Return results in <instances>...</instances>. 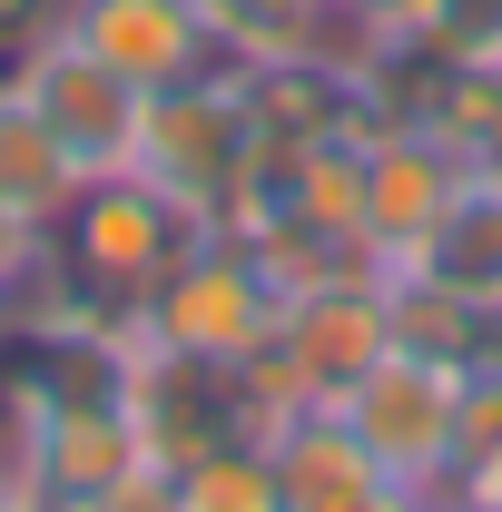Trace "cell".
Here are the masks:
<instances>
[{
  "label": "cell",
  "mask_w": 502,
  "mask_h": 512,
  "mask_svg": "<svg viewBox=\"0 0 502 512\" xmlns=\"http://www.w3.org/2000/svg\"><path fill=\"white\" fill-rule=\"evenodd\" d=\"M50 237H60L79 296H89L99 316H128V306L207 237V217H197L178 188H158L148 168H99L89 188L69 197V217L50 227Z\"/></svg>",
  "instance_id": "6da1fadb"
},
{
  "label": "cell",
  "mask_w": 502,
  "mask_h": 512,
  "mask_svg": "<svg viewBox=\"0 0 502 512\" xmlns=\"http://www.w3.org/2000/svg\"><path fill=\"white\" fill-rule=\"evenodd\" d=\"M197 10L237 69L296 60V50H345V30H355V0H197Z\"/></svg>",
  "instance_id": "4fadbf2b"
},
{
  "label": "cell",
  "mask_w": 502,
  "mask_h": 512,
  "mask_svg": "<svg viewBox=\"0 0 502 512\" xmlns=\"http://www.w3.org/2000/svg\"><path fill=\"white\" fill-rule=\"evenodd\" d=\"M256 158V109H247V79H237V60L197 69V79H178V89H148V128H138V168L158 178V188H178L217 227V207H227V188L247 178Z\"/></svg>",
  "instance_id": "3957f363"
},
{
  "label": "cell",
  "mask_w": 502,
  "mask_h": 512,
  "mask_svg": "<svg viewBox=\"0 0 502 512\" xmlns=\"http://www.w3.org/2000/svg\"><path fill=\"white\" fill-rule=\"evenodd\" d=\"M266 345H276V365L306 384L315 404H335V394L394 345V296H384V276H325V286H296V296L276 306V335H266Z\"/></svg>",
  "instance_id": "52a82bcc"
},
{
  "label": "cell",
  "mask_w": 502,
  "mask_h": 512,
  "mask_svg": "<svg viewBox=\"0 0 502 512\" xmlns=\"http://www.w3.org/2000/svg\"><path fill=\"white\" fill-rule=\"evenodd\" d=\"M453 503H483V512H502V453L483 463V473H473V483H463V493H453Z\"/></svg>",
  "instance_id": "d6986e66"
},
{
  "label": "cell",
  "mask_w": 502,
  "mask_h": 512,
  "mask_svg": "<svg viewBox=\"0 0 502 512\" xmlns=\"http://www.w3.org/2000/svg\"><path fill=\"white\" fill-rule=\"evenodd\" d=\"M276 306H286V286L266 276V256H256L247 237H227V227H207V237L119 316V335L168 345V355H217V365H237V355H256V345L276 335Z\"/></svg>",
  "instance_id": "7a4b0ae2"
},
{
  "label": "cell",
  "mask_w": 502,
  "mask_h": 512,
  "mask_svg": "<svg viewBox=\"0 0 502 512\" xmlns=\"http://www.w3.org/2000/svg\"><path fill=\"white\" fill-rule=\"evenodd\" d=\"M266 463H276V512H394V503H414L394 483V463L345 424V404H296L266 434Z\"/></svg>",
  "instance_id": "ba28073f"
},
{
  "label": "cell",
  "mask_w": 502,
  "mask_h": 512,
  "mask_svg": "<svg viewBox=\"0 0 502 512\" xmlns=\"http://www.w3.org/2000/svg\"><path fill=\"white\" fill-rule=\"evenodd\" d=\"M178 512L168 473L138 453L119 394H79L40 414V463H30V512Z\"/></svg>",
  "instance_id": "8992f818"
},
{
  "label": "cell",
  "mask_w": 502,
  "mask_h": 512,
  "mask_svg": "<svg viewBox=\"0 0 502 512\" xmlns=\"http://www.w3.org/2000/svg\"><path fill=\"white\" fill-rule=\"evenodd\" d=\"M79 188H89V168L60 148V128H50L20 89H10V79H0V207H10L20 227H40V237H50Z\"/></svg>",
  "instance_id": "7c38bea8"
},
{
  "label": "cell",
  "mask_w": 502,
  "mask_h": 512,
  "mask_svg": "<svg viewBox=\"0 0 502 512\" xmlns=\"http://www.w3.org/2000/svg\"><path fill=\"white\" fill-rule=\"evenodd\" d=\"M0 345H10V306H0Z\"/></svg>",
  "instance_id": "ffe728a7"
},
{
  "label": "cell",
  "mask_w": 502,
  "mask_h": 512,
  "mask_svg": "<svg viewBox=\"0 0 502 512\" xmlns=\"http://www.w3.org/2000/svg\"><path fill=\"white\" fill-rule=\"evenodd\" d=\"M473 365H493V375H502V306L473 316Z\"/></svg>",
  "instance_id": "ac0fdd59"
},
{
  "label": "cell",
  "mask_w": 502,
  "mask_h": 512,
  "mask_svg": "<svg viewBox=\"0 0 502 512\" xmlns=\"http://www.w3.org/2000/svg\"><path fill=\"white\" fill-rule=\"evenodd\" d=\"M0 79H10V89H20L40 119L60 128V148L79 158V168H89V178H99V168H138L148 89H138L128 69H109L99 50H89V40H79V30H69V20L50 30V40H30V50L0 69Z\"/></svg>",
  "instance_id": "5b68a950"
},
{
  "label": "cell",
  "mask_w": 502,
  "mask_h": 512,
  "mask_svg": "<svg viewBox=\"0 0 502 512\" xmlns=\"http://www.w3.org/2000/svg\"><path fill=\"white\" fill-rule=\"evenodd\" d=\"M463 168H473V158H463L443 128H365V237H375L384 276H394V256L443 217V197L463 188Z\"/></svg>",
  "instance_id": "9c48e42d"
},
{
  "label": "cell",
  "mask_w": 502,
  "mask_h": 512,
  "mask_svg": "<svg viewBox=\"0 0 502 512\" xmlns=\"http://www.w3.org/2000/svg\"><path fill=\"white\" fill-rule=\"evenodd\" d=\"M355 10H365V0H355Z\"/></svg>",
  "instance_id": "44dd1931"
},
{
  "label": "cell",
  "mask_w": 502,
  "mask_h": 512,
  "mask_svg": "<svg viewBox=\"0 0 502 512\" xmlns=\"http://www.w3.org/2000/svg\"><path fill=\"white\" fill-rule=\"evenodd\" d=\"M394 20L414 40H434L443 60H502V0H394Z\"/></svg>",
  "instance_id": "9a60e30c"
},
{
  "label": "cell",
  "mask_w": 502,
  "mask_h": 512,
  "mask_svg": "<svg viewBox=\"0 0 502 512\" xmlns=\"http://www.w3.org/2000/svg\"><path fill=\"white\" fill-rule=\"evenodd\" d=\"M493 453H502V375L493 365H463V404H453V493H463ZM453 493H443V503H453Z\"/></svg>",
  "instance_id": "2e32d148"
},
{
  "label": "cell",
  "mask_w": 502,
  "mask_h": 512,
  "mask_svg": "<svg viewBox=\"0 0 502 512\" xmlns=\"http://www.w3.org/2000/svg\"><path fill=\"white\" fill-rule=\"evenodd\" d=\"M394 276H434V286L473 296V306H502V168H463V188L394 256Z\"/></svg>",
  "instance_id": "8fae6325"
},
{
  "label": "cell",
  "mask_w": 502,
  "mask_h": 512,
  "mask_svg": "<svg viewBox=\"0 0 502 512\" xmlns=\"http://www.w3.org/2000/svg\"><path fill=\"white\" fill-rule=\"evenodd\" d=\"M60 20H69V30H79L109 69H128L138 89H178V79H197V69L227 60L197 0H69Z\"/></svg>",
  "instance_id": "30bf717a"
},
{
  "label": "cell",
  "mask_w": 502,
  "mask_h": 512,
  "mask_svg": "<svg viewBox=\"0 0 502 512\" xmlns=\"http://www.w3.org/2000/svg\"><path fill=\"white\" fill-rule=\"evenodd\" d=\"M168 493H178V512H276V463H266V444H217L178 463Z\"/></svg>",
  "instance_id": "5bb4252c"
},
{
  "label": "cell",
  "mask_w": 502,
  "mask_h": 512,
  "mask_svg": "<svg viewBox=\"0 0 502 512\" xmlns=\"http://www.w3.org/2000/svg\"><path fill=\"white\" fill-rule=\"evenodd\" d=\"M60 10H69V0H0V69L20 60L30 40H50V30H60Z\"/></svg>",
  "instance_id": "e0dca14e"
},
{
  "label": "cell",
  "mask_w": 502,
  "mask_h": 512,
  "mask_svg": "<svg viewBox=\"0 0 502 512\" xmlns=\"http://www.w3.org/2000/svg\"><path fill=\"white\" fill-rule=\"evenodd\" d=\"M335 404H345V424L394 463V483H404L414 503H443V493H453V404H463V365L414 355V345H384Z\"/></svg>",
  "instance_id": "277c9868"
}]
</instances>
